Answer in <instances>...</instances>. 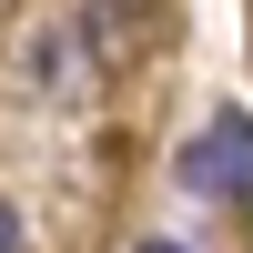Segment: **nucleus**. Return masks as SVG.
I'll use <instances>...</instances> for the list:
<instances>
[{
    "label": "nucleus",
    "instance_id": "1",
    "mask_svg": "<svg viewBox=\"0 0 253 253\" xmlns=\"http://www.w3.org/2000/svg\"><path fill=\"white\" fill-rule=\"evenodd\" d=\"M182 182H193V193H223V203H253V122L243 112L203 122V132L182 142Z\"/></svg>",
    "mask_w": 253,
    "mask_h": 253
},
{
    "label": "nucleus",
    "instance_id": "3",
    "mask_svg": "<svg viewBox=\"0 0 253 253\" xmlns=\"http://www.w3.org/2000/svg\"><path fill=\"white\" fill-rule=\"evenodd\" d=\"M142 253H182V243H142Z\"/></svg>",
    "mask_w": 253,
    "mask_h": 253
},
{
    "label": "nucleus",
    "instance_id": "2",
    "mask_svg": "<svg viewBox=\"0 0 253 253\" xmlns=\"http://www.w3.org/2000/svg\"><path fill=\"white\" fill-rule=\"evenodd\" d=\"M0 253H20V213H10V203H0Z\"/></svg>",
    "mask_w": 253,
    "mask_h": 253
}]
</instances>
